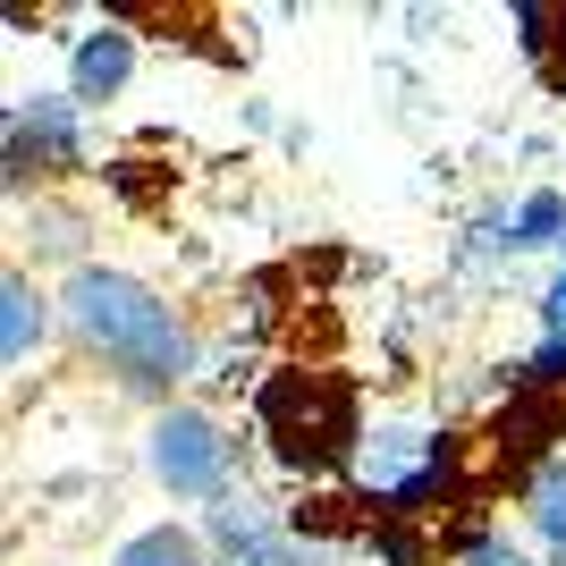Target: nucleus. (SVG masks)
Instances as JSON below:
<instances>
[{"label": "nucleus", "mask_w": 566, "mask_h": 566, "mask_svg": "<svg viewBox=\"0 0 566 566\" xmlns=\"http://www.w3.org/2000/svg\"><path fill=\"white\" fill-rule=\"evenodd\" d=\"M212 533H220V566H296V533H280L254 507H220Z\"/></svg>", "instance_id": "obj_6"}, {"label": "nucleus", "mask_w": 566, "mask_h": 566, "mask_svg": "<svg viewBox=\"0 0 566 566\" xmlns=\"http://www.w3.org/2000/svg\"><path fill=\"white\" fill-rule=\"evenodd\" d=\"M60 305H69V322L85 331V347H102V355L118 364V380H136V389H169V380L195 373L187 322H178V313H169L144 280H127V271L76 262Z\"/></svg>", "instance_id": "obj_1"}, {"label": "nucleus", "mask_w": 566, "mask_h": 566, "mask_svg": "<svg viewBox=\"0 0 566 566\" xmlns=\"http://www.w3.org/2000/svg\"><path fill=\"white\" fill-rule=\"evenodd\" d=\"M254 423H262V440L280 449V465H296V473L347 465L355 440H364L347 380H331V373H271L262 398H254Z\"/></svg>", "instance_id": "obj_2"}, {"label": "nucleus", "mask_w": 566, "mask_h": 566, "mask_svg": "<svg viewBox=\"0 0 566 566\" xmlns=\"http://www.w3.org/2000/svg\"><path fill=\"white\" fill-rule=\"evenodd\" d=\"M533 524H542L549 549H566V457H549L542 482H533Z\"/></svg>", "instance_id": "obj_10"}, {"label": "nucleus", "mask_w": 566, "mask_h": 566, "mask_svg": "<svg viewBox=\"0 0 566 566\" xmlns=\"http://www.w3.org/2000/svg\"><path fill=\"white\" fill-rule=\"evenodd\" d=\"M542 322H549V338H566V271H558V287L542 296Z\"/></svg>", "instance_id": "obj_12"}, {"label": "nucleus", "mask_w": 566, "mask_h": 566, "mask_svg": "<svg viewBox=\"0 0 566 566\" xmlns=\"http://www.w3.org/2000/svg\"><path fill=\"white\" fill-rule=\"evenodd\" d=\"M111 566H203V542H195L187 524H153V533H136V542H118Z\"/></svg>", "instance_id": "obj_8"}, {"label": "nucleus", "mask_w": 566, "mask_h": 566, "mask_svg": "<svg viewBox=\"0 0 566 566\" xmlns=\"http://www.w3.org/2000/svg\"><path fill=\"white\" fill-rule=\"evenodd\" d=\"M153 482L178 499H220L229 491V431L212 415H195V406H169L161 423H153Z\"/></svg>", "instance_id": "obj_3"}, {"label": "nucleus", "mask_w": 566, "mask_h": 566, "mask_svg": "<svg viewBox=\"0 0 566 566\" xmlns=\"http://www.w3.org/2000/svg\"><path fill=\"white\" fill-rule=\"evenodd\" d=\"M524 373H533V389H549V398H558V389H566V338H542V355H533Z\"/></svg>", "instance_id": "obj_11"}, {"label": "nucleus", "mask_w": 566, "mask_h": 566, "mask_svg": "<svg viewBox=\"0 0 566 566\" xmlns=\"http://www.w3.org/2000/svg\"><path fill=\"white\" fill-rule=\"evenodd\" d=\"M136 69V43L118 34V25H94V34H76V60H69V102H111Z\"/></svg>", "instance_id": "obj_5"}, {"label": "nucleus", "mask_w": 566, "mask_h": 566, "mask_svg": "<svg viewBox=\"0 0 566 566\" xmlns=\"http://www.w3.org/2000/svg\"><path fill=\"white\" fill-rule=\"evenodd\" d=\"M465 566H533V558H524V549H507V542H482Z\"/></svg>", "instance_id": "obj_13"}, {"label": "nucleus", "mask_w": 566, "mask_h": 566, "mask_svg": "<svg viewBox=\"0 0 566 566\" xmlns=\"http://www.w3.org/2000/svg\"><path fill=\"white\" fill-rule=\"evenodd\" d=\"M25 153H34V169L76 161V102L60 94H34L25 111H9V187H25Z\"/></svg>", "instance_id": "obj_4"}, {"label": "nucleus", "mask_w": 566, "mask_h": 566, "mask_svg": "<svg viewBox=\"0 0 566 566\" xmlns=\"http://www.w3.org/2000/svg\"><path fill=\"white\" fill-rule=\"evenodd\" d=\"M558 566H566V549H558Z\"/></svg>", "instance_id": "obj_14"}, {"label": "nucleus", "mask_w": 566, "mask_h": 566, "mask_svg": "<svg viewBox=\"0 0 566 566\" xmlns=\"http://www.w3.org/2000/svg\"><path fill=\"white\" fill-rule=\"evenodd\" d=\"M507 245H566V203L558 195H524L516 203V220H507Z\"/></svg>", "instance_id": "obj_9"}, {"label": "nucleus", "mask_w": 566, "mask_h": 566, "mask_svg": "<svg viewBox=\"0 0 566 566\" xmlns=\"http://www.w3.org/2000/svg\"><path fill=\"white\" fill-rule=\"evenodd\" d=\"M34 338H43V287L25 280V271H9V280H0V355L25 364Z\"/></svg>", "instance_id": "obj_7"}]
</instances>
